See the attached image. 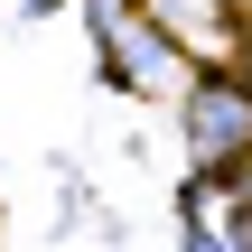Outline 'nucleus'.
I'll list each match as a JSON object with an SVG mask.
<instances>
[{
	"mask_svg": "<svg viewBox=\"0 0 252 252\" xmlns=\"http://www.w3.org/2000/svg\"><path fill=\"white\" fill-rule=\"evenodd\" d=\"M187 150H196V168H234L252 150V84H196V103H187Z\"/></svg>",
	"mask_w": 252,
	"mask_h": 252,
	"instance_id": "obj_1",
	"label": "nucleus"
},
{
	"mask_svg": "<svg viewBox=\"0 0 252 252\" xmlns=\"http://www.w3.org/2000/svg\"><path fill=\"white\" fill-rule=\"evenodd\" d=\"M243 75H252V56H243Z\"/></svg>",
	"mask_w": 252,
	"mask_h": 252,
	"instance_id": "obj_2",
	"label": "nucleus"
}]
</instances>
